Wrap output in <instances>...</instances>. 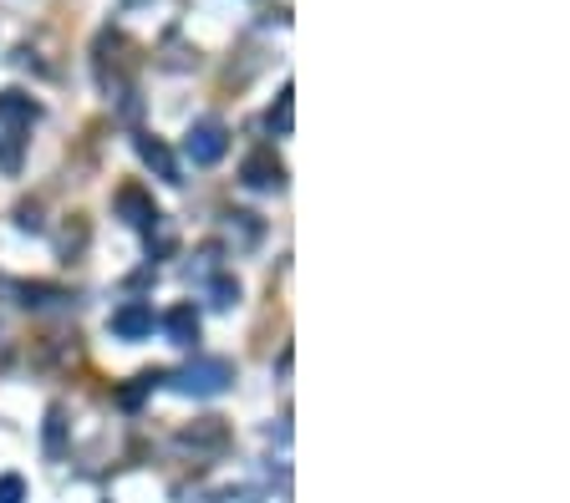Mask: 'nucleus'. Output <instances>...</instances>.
Wrapping results in <instances>:
<instances>
[{"mask_svg": "<svg viewBox=\"0 0 570 503\" xmlns=\"http://www.w3.org/2000/svg\"><path fill=\"white\" fill-rule=\"evenodd\" d=\"M230 382H234V361L224 356H199L189 366H179V372H158V386H169L179 396H219L230 392Z\"/></svg>", "mask_w": 570, "mask_h": 503, "instance_id": "1", "label": "nucleus"}, {"mask_svg": "<svg viewBox=\"0 0 570 503\" xmlns=\"http://www.w3.org/2000/svg\"><path fill=\"white\" fill-rule=\"evenodd\" d=\"M41 118V108L21 92H0V168L6 173H21V148L31 122Z\"/></svg>", "mask_w": 570, "mask_h": 503, "instance_id": "2", "label": "nucleus"}, {"mask_svg": "<svg viewBox=\"0 0 570 503\" xmlns=\"http://www.w3.org/2000/svg\"><path fill=\"white\" fill-rule=\"evenodd\" d=\"M183 153H189V163L194 168H214L219 158L230 153V132H224V122L199 118L194 128H189V138H183Z\"/></svg>", "mask_w": 570, "mask_h": 503, "instance_id": "3", "label": "nucleus"}, {"mask_svg": "<svg viewBox=\"0 0 570 503\" xmlns=\"http://www.w3.org/2000/svg\"><path fill=\"white\" fill-rule=\"evenodd\" d=\"M240 183L256 193H270V189H286V163L276 158V148H256V153L240 163Z\"/></svg>", "mask_w": 570, "mask_h": 503, "instance_id": "4", "label": "nucleus"}, {"mask_svg": "<svg viewBox=\"0 0 570 503\" xmlns=\"http://www.w3.org/2000/svg\"><path fill=\"white\" fill-rule=\"evenodd\" d=\"M173 443L183 447V453H194V457H219L224 447H230V427L219 418H199L194 427H183Z\"/></svg>", "mask_w": 570, "mask_h": 503, "instance_id": "5", "label": "nucleus"}, {"mask_svg": "<svg viewBox=\"0 0 570 503\" xmlns=\"http://www.w3.org/2000/svg\"><path fill=\"white\" fill-rule=\"evenodd\" d=\"M133 148H138V158H143V163L153 168L158 179L179 189V183H183V173H179V158L169 153V143H163V138H153V132H138V138H133Z\"/></svg>", "mask_w": 570, "mask_h": 503, "instance_id": "6", "label": "nucleus"}, {"mask_svg": "<svg viewBox=\"0 0 570 503\" xmlns=\"http://www.w3.org/2000/svg\"><path fill=\"white\" fill-rule=\"evenodd\" d=\"M112 335H122V341H148V335H153V305H148V300L118 305V311H112Z\"/></svg>", "mask_w": 570, "mask_h": 503, "instance_id": "7", "label": "nucleus"}, {"mask_svg": "<svg viewBox=\"0 0 570 503\" xmlns=\"http://www.w3.org/2000/svg\"><path fill=\"white\" fill-rule=\"evenodd\" d=\"M118 214L128 219L133 229H143V234H153V229L163 224V214L153 209V199H148L143 189H122V193H118Z\"/></svg>", "mask_w": 570, "mask_h": 503, "instance_id": "8", "label": "nucleus"}, {"mask_svg": "<svg viewBox=\"0 0 570 503\" xmlns=\"http://www.w3.org/2000/svg\"><path fill=\"white\" fill-rule=\"evenodd\" d=\"M163 331H169L173 346H194L199 341V311L194 305H173V311L163 315Z\"/></svg>", "mask_w": 570, "mask_h": 503, "instance_id": "9", "label": "nucleus"}, {"mask_svg": "<svg viewBox=\"0 0 570 503\" xmlns=\"http://www.w3.org/2000/svg\"><path fill=\"white\" fill-rule=\"evenodd\" d=\"M270 132H276V138H291V128H296V87L286 82L280 87V97H276V108H270Z\"/></svg>", "mask_w": 570, "mask_h": 503, "instance_id": "10", "label": "nucleus"}, {"mask_svg": "<svg viewBox=\"0 0 570 503\" xmlns=\"http://www.w3.org/2000/svg\"><path fill=\"white\" fill-rule=\"evenodd\" d=\"M16 295H21L26 311H47V305H61V300H67V290H57V285H21Z\"/></svg>", "mask_w": 570, "mask_h": 503, "instance_id": "11", "label": "nucleus"}, {"mask_svg": "<svg viewBox=\"0 0 570 503\" xmlns=\"http://www.w3.org/2000/svg\"><path fill=\"white\" fill-rule=\"evenodd\" d=\"M67 453V412L51 408L47 412V457H61Z\"/></svg>", "mask_w": 570, "mask_h": 503, "instance_id": "12", "label": "nucleus"}, {"mask_svg": "<svg viewBox=\"0 0 570 503\" xmlns=\"http://www.w3.org/2000/svg\"><path fill=\"white\" fill-rule=\"evenodd\" d=\"M209 300H214L219 311H230L234 300H240V280H230V275H219V280H209Z\"/></svg>", "mask_w": 570, "mask_h": 503, "instance_id": "13", "label": "nucleus"}, {"mask_svg": "<svg viewBox=\"0 0 570 503\" xmlns=\"http://www.w3.org/2000/svg\"><path fill=\"white\" fill-rule=\"evenodd\" d=\"M0 503H26V479L21 473H0Z\"/></svg>", "mask_w": 570, "mask_h": 503, "instance_id": "14", "label": "nucleus"}, {"mask_svg": "<svg viewBox=\"0 0 570 503\" xmlns=\"http://www.w3.org/2000/svg\"><path fill=\"white\" fill-rule=\"evenodd\" d=\"M214 503H266V499H260L256 489H224Z\"/></svg>", "mask_w": 570, "mask_h": 503, "instance_id": "15", "label": "nucleus"}]
</instances>
